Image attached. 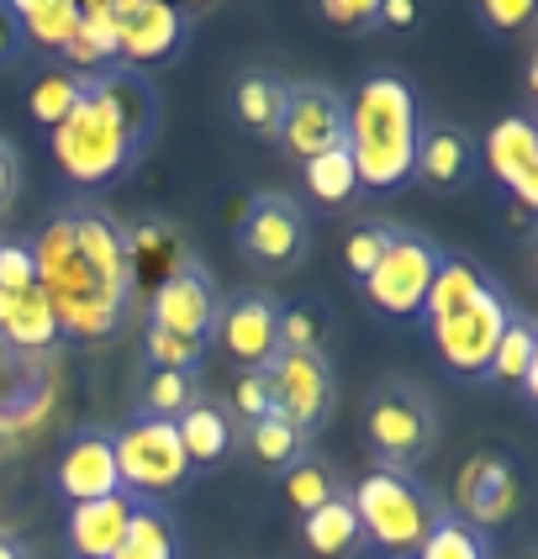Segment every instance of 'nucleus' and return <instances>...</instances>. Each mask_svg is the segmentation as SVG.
<instances>
[{
  "instance_id": "44",
  "label": "nucleus",
  "mask_w": 538,
  "mask_h": 559,
  "mask_svg": "<svg viewBox=\"0 0 538 559\" xmlns=\"http://www.w3.org/2000/svg\"><path fill=\"white\" fill-rule=\"evenodd\" d=\"M480 22L491 32L528 27V22H534V5H528V0H486V5H480Z\"/></svg>"
},
{
  "instance_id": "24",
  "label": "nucleus",
  "mask_w": 538,
  "mask_h": 559,
  "mask_svg": "<svg viewBox=\"0 0 538 559\" xmlns=\"http://www.w3.org/2000/svg\"><path fill=\"white\" fill-rule=\"evenodd\" d=\"M175 428H180L190 469H212L238 449V423H232V412H227L222 402H212V396H201L190 412H180Z\"/></svg>"
},
{
  "instance_id": "10",
  "label": "nucleus",
  "mask_w": 538,
  "mask_h": 559,
  "mask_svg": "<svg viewBox=\"0 0 538 559\" xmlns=\"http://www.w3.org/2000/svg\"><path fill=\"white\" fill-rule=\"evenodd\" d=\"M264 385H270V412H280L285 423L307 438L322 433L338 412V370H333L327 348H312V354L280 348L264 365Z\"/></svg>"
},
{
  "instance_id": "8",
  "label": "nucleus",
  "mask_w": 538,
  "mask_h": 559,
  "mask_svg": "<svg viewBox=\"0 0 538 559\" xmlns=\"http://www.w3.org/2000/svg\"><path fill=\"white\" fill-rule=\"evenodd\" d=\"M111 449H117V475H122V491L132 497L164 501L175 491L190 486V460L180 428L169 417H148V412H132L122 428H111Z\"/></svg>"
},
{
  "instance_id": "4",
  "label": "nucleus",
  "mask_w": 538,
  "mask_h": 559,
  "mask_svg": "<svg viewBox=\"0 0 538 559\" xmlns=\"http://www.w3.org/2000/svg\"><path fill=\"white\" fill-rule=\"evenodd\" d=\"M364 443L370 460L385 469H417L433 449H439V406L428 396L422 380H380L364 396Z\"/></svg>"
},
{
  "instance_id": "41",
  "label": "nucleus",
  "mask_w": 538,
  "mask_h": 559,
  "mask_svg": "<svg viewBox=\"0 0 538 559\" xmlns=\"http://www.w3.org/2000/svg\"><path fill=\"white\" fill-rule=\"evenodd\" d=\"M232 412H238L243 423L270 417V385H264V370H243L238 391H232Z\"/></svg>"
},
{
  "instance_id": "33",
  "label": "nucleus",
  "mask_w": 538,
  "mask_h": 559,
  "mask_svg": "<svg viewBox=\"0 0 538 559\" xmlns=\"http://www.w3.org/2000/svg\"><path fill=\"white\" fill-rule=\"evenodd\" d=\"M74 100H80V74L63 69V63H43V74L32 80V117L53 132L69 117Z\"/></svg>"
},
{
  "instance_id": "18",
  "label": "nucleus",
  "mask_w": 538,
  "mask_h": 559,
  "mask_svg": "<svg viewBox=\"0 0 538 559\" xmlns=\"http://www.w3.org/2000/svg\"><path fill=\"white\" fill-rule=\"evenodd\" d=\"M85 85L100 95V106L117 117V127L127 132V143L138 148V158L154 148L158 138V122H164V106H158V91L148 74L127 69V63H111V69H95L85 74Z\"/></svg>"
},
{
  "instance_id": "36",
  "label": "nucleus",
  "mask_w": 538,
  "mask_h": 559,
  "mask_svg": "<svg viewBox=\"0 0 538 559\" xmlns=\"http://www.w3.org/2000/svg\"><path fill=\"white\" fill-rule=\"evenodd\" d=\"M391 227H396V222H354V227L344 233V270H348L354 285L380 264V253H385V243H391Z\"/></svg>"
},
{
  "instance_id": "16",
  "label": "nucleus",
  "mask_w": 538,
  "mask_h": 559,
  "mask_svg": "<svg viewBox=\"0 0 538 559\" xmlns=\"http://www.w3.org/2000/svg\"><path fill=\"white\" fill-rule=\"evenodd\" d=\"M480 164L491 169V180L502 186L506 201L534 217L538 212V122L528 111H506L502 122L486 132Z\"/></svg>"
},
{
  "instance_id": "29",
  "label": "nucleus",
  "mask_w": 538,
  "mask_h": 559,
  "mask_svg": "<svg viewBox=\"0 0 538 559\" xmlns=\"http://www.w3.org/2000/svg\"><path fill=\"white\" fill-rule=\"evenodd\" d=\"M238 443H243L264 469H275V475H285L290 465H301V460L312 454V438L296 433L280 412H270V417H259V423H243V428H238Z\"/></svg>"
},
{
  "instance_id": "40",
  "label": "nucleus",
  "mask_w": 538,
  "mask_h": 559,
  "mask_svg": "<svg viewBox=\"0 0 538 559\" xmlns=\"http://www.w3.org/2000/svg\"><path fill=\"white\" fill-rule=\"evenodd\" d=\"M316 16L344 32H380V0H322Z\"/></svg>"
},
{
  "instance_id": "5",
  "label": "nucleus",
  "mask_w": 538,
  "mask_h": 559,
  "mask_svg": "<svg viewBox=\"0 0 538 559\" xmlns=\"http://www.w3.org/2000/svg\"><path fill=\"white\" fill-rule=\"evenodd\" d=\"M48 148H53L59 169L74 186H117L127 169L138 164V148L127 143V132L117 127V117L100 106V95L85 85V74H80V100H74L69 117L48 132Z\"/></svg>"
},
{
  "instance_id": "35",
  "label": "nucleus",
  "mask_w": 538,
  "mask_h": 559,
  "mask_svg": "<svg viewBox=\"0 0 538 559\" xmlns=\"http://www.w3.org/2000/svg\"><path fill=\"white\" fill-rule=\"evenodd\" d=\"M280 480H285V497H290V507H296L301 518H307V512H316L322 501H333L338 491H344V486H338V480L327 475V465H316L312 454H307L301 465H290V469H285Z\"/></svg>"
},
{
  "instance_id": "13",
  "label": "nucleus",
  "mask_w": 538,
  "mask_h": 559,
  "mask_svg": "<svg viewBox=\"0 0 538 559\" xmlns=\"http://www.w3.org/2000/svg\"><path fill=\"white\" fill-rule=\"evenodd\" d=\"M111 22H117V63L138 74L175 63L190 37V16L164 0H111Z\"/></svg>"
},
{
  "instance_id": "21",
  "label": "nucleus",
  "mask_w": 538,
  "mask_h": 559,
  "mask_svg": "<svg viewBox=\"0 0 538 559\" xmlns=\"http://www.w3.org/2000/svg\"><path fill=\"white\" fill-rule=\"evenodd\" d=\"M480 380L497 385V391H512V396H523V402L534 406V391H538V322L528 317V311L512 317V328L502 333V343H497V354H491V365H486Z\"/></svg>"
},
{
  "instance_id": "6",
  "label": "nucleus",
  "mask_w": 538,
  "mask_h": 559,
  "mask_svg": "<svg viewBox=\"0 0 538 559\" xmlns=\"http://www.w3.org/2000/svg\"><path fill=\"white\" fill-rule=\"evenodd\" d=\"M512 317H517L512 290L497 275H486L475 285L470 301H459L454 311H443L439 322H422V328H428V338H433V348H439V359L449 370L459 380H480L502 333L512 328Z\"/></svg>"
},
{
  "instance_id": "31",
  "label": "nucleus",
  "mask_w": 538,
  "mask_h": 559,
  "mask_svg": "<svg viewBox=\"0 0 538 559\" xmlns=\"http://www.w3.org/2000/svg\"><path fill=\"white\" fill-rule=\"evenodd\" d=\"M411 559H497V538L470 528V523L443 501V512L433 518V528H428V538L417 544Z\"/></svg>"
},
{
  "instance_id": "37",
  "label": "nucleus",
  "mask_w": 538,
  "mask_h": 559,
  "mask_svg": "<svg viewBox=\"0 0 538 559\" xmlns=\"http://www.w3.org/2000/svg\"><path fill=\"white\" fill-rule=\"evenodd\" d=\"M322 333H327V311H316V301H280V348L312 354L322 348Z\"/></svg>"
},
{
  "instance_id": "38",
  "label": "nucleus",
  "mask_w": 538,
  "mask_h": 559,
  "mask_svg": "<svg viewBox=\"0 0 538 559\" xmlns=\"http://www.w3.org/2000/svg\"><path fill=\"white\" fill-rule=\"evenodd\" d=\"M201 359H206L201 343L175 338V333H164V328H148V338H143V365H148V370H195L201 374Z\"/></svg>"
},
{
  "instance_id": "11",
  "label": "nucleus",
  "mask_w": 538,
  "mask_h": 559,
  "mask_svg": "<svg viewBox=\"0 0 538 559\" xmlns=\"http://www.w3.org/2000/svg\"><path fill=\"white\" fill-rule=\"evenodd\" d=\"M217 317H222L217 275H212L195 253H186V259L154 285L148 328H164V333H175V338H190V343H201V348H212Z\"/></svg>"
},
{
  "instance_id": "17",
  "label": "nucleus",
  "mask_w": 538,
  "mask_h": 559,
  "mask_svg": "<svg viewBox=\"0 0 538 559\" xmlns=\"http://www.w3.org/2000/svg\"><path fill=\"white\" fill-rule=\"evenodd\" d=\"M480 175V138L459 122H422L417 138V164H411V186L428 195H465Z\"/></svg>"
},
{
  "instance_id": "22",
  "label": "nucleus",
  "mask_w": 538,
  "mask_h": 559,
  "mask_svg": "<svg viewBox=\"0 0 538 559\" xmlns=\"http://www.w3.org/2000/svg\"><path fill=\"white\" fill-rule=\"evenodd\" d=\"M16 27L27 43V59L37 63H63L74 27H80V0H11Z\"/></svg>"
},
{
  "instance_id": "30",
  "label": "nucleus",
  "mask_w": 538,
  "mask_h": 559,
  "mask_svg": "<svg viewBox=\"0 0 538 559\" xmlns=\"http://www.w3.org/2000/svg\"><path fill=\"white\" fill-rule=\"evenodd\" d=\"M127 259H132V285L148 275H154V285H158V280L186 259V249H180V233H175L169 222L148 217V222H138V227H127Z\"/></svg>"
},
{
  "instance_id": "39",
  "label": "nucleus",
  "mask_w": 538,
  "mask_h": 559,
  "mask_svg": "<svg viewBox=\"0 0 538 559\" xmlns=\"http://www.w3.org/2000/svg\"><path fill=\"white\" fill-rule=\"evenodd\" d=\"M37 290V264H32L27 238H0V296Z\"/></svg>"
},
{
  "instance_id": "26",
  "label": "nucleus",
  "mask_w": 538,
  "mask_h": 559,
  "mask_svg": "<svg viewBox=\"0 0 538 559\" xmlns=\"http://www.w3.org/2000/svg\"><path fill=\"white\" fill-rule=\"evenodd\" d=\"M0 343H11V348L27 354V359H43V354L59 343V317H53V307L43 301V290L11 296L5 322H0Z\"/></svg>"
},
{
  "instance_id": "14",
  "label": "nucleus",
  "mask_w": 538,
  "mask_h": 559,
  "mask_svg": "<svg viewBox=\"0 0 538 559\" xmlns=\"http://www.w3.org/2000/svg\"><path fill=\"white\" fill-rule=\"evenodd\" d=\"M517 491H523V480H517V460L502 454V449H480L470 454L459 475H454V512L480 533H497L502 523H512V512H517Z\"/></svg>"
},
{
  "instance_id": "43",
  "label": "nucleus",
  "mask_w": 538,
  "mask_h": 559,
  "mask_svg": "<svg viewBox=\"0 0 538 559\" xmlns=\"http://www.w3.org/2000/svg\"><path fill=\"white\" fill-rule=\"evenodd\" d=\"M16 190H22V154H16V143L0 132V222L16 206Z\"/></svg>"
},
{
  "instance_id": "34",
  "label": "nucleus",
  "mask_w": 538,
  "mask_h": 559,
  "mask_svg": "<svg viewBox=\"0 0 538 559\" xmlns=\"http://www.w3.org/2000/svg\"><path fill=\"white\" fill-rule=\"evenodd\" d=\"M301 180H307V195L322 201V206H344V201L359 195V186H354V164H348L344 148L316 154L312 164H301Z\"/></svg>"
},
{
  "instance_id": "23",
  "label": "nucleus",
  "mask_w": 538,
  "mask_h": 559,
  "mask_svg": "<svg viewBox=\"0 0 538 559\" xmlns=\"http://www.w3.org/2000/svg\"><path fill=\"white\" fill-rule=\"evenodd\" d=\"M285 95H290V80L275 74V69H243L238 85H232V117L243 132L275 143L280 138V117H285Z\"/></svg>"
},
{
  "instance_id": "2",
  "label": "nucleus",
  "mask_w": 538,
  "mask_h": 559,
  "mask_svg": "<svg viewBox=\"0 0 538 559\" xmlns=\"http://www.w3.org/2000/svg\"><path fill=\"white\" fill-rule=\"evenodd\" d=\"M422 100L417 85L396 69H375L359 80V91L348 95V122H344V154L354 164V186L359 195H396L411 186V164H417V138H422Z\"/></svg>"
},
{
  "instance_id": "28",
  "label": "nucleus",
  "mask_w": 538,
  "mask_h": 559,
  "mask_svg": "<svg viewBox=\"0 0 538 559\" xmlns=\"http://www.w3.org/2000/svg\"><path fill=\"white\" fill-rule=\"evenodd\" d=\"M111 559H180V528H175V512H169L164 501L143 497Z\"/></svg>"
},
{
  "instance_id": "19",
  "label": "nucleus",
  "mask_w": 538,
  "mask_h": 559,
  "mask_svg": "<svg viewBox=\"0 0 538 559\" xmlns=\"http://www.w3.org/2000/svg\"><path fill=\"white\" fill-rule=\"evenodd\" d=\"M53 491L69 507L80 501H100L111 491H122V475H117V449H111V428H85L63 443L59 465H53Z\"/></svg>"
},
{
  "instance_id": "15",
  "label": "nucleus",
  "mask_w": 538,
  "mask_h": 559,
  "mask_svg": "<svg viewBox=\"0 0 538 559\" xmlns=\"http://www.w3.org/2000/svg\"><path fill=\"white\" fill-rule=\"evenodd\" d=\"M243 370H264L280 354V301L259 285H243L232 296H222L217 317V338Z\"/></svg>"
},
{
  "instance_id": "45",
  "label": "nucleus",
  "mask_w": 538,
  "mask_h": 559,
  "mask_svg": "<svg viewBox=\"0 0 538 559\" xmlns=\"http://www.w3.org/2000/svg\"><path fill=\"white\" fill-rule=\"evenodd\" d=\"M417 22V5L411 0H380V27H402L407 32Z\"/></svg>"
},
{
  "instance_id": "9",
  "label": "nucleus",
  "mask_w": 538,
  "mask_h": 559,
  "mask_svg": "<svg viewBox=\"0 0 538 559\" xmlns=\"http://www.w3.org/2000/svg\"><path fill=\"white\" fill-rule=\"evenodd\" d=\"M439 259H443V249L428 233L396 222V227H391V243L380 253V264L359 280L364 307L375 311V317H385V322H417V311L428 301V285L439 275Z\"/></svg>"
},
{
  "instance_id": "46",
  "label": "nucleus",
  "mask_w": 538,
  "mask_h": 559,
  "mask_svg": "<svg viewBox=\"0 0 538 559\" xmlns=\"http://www.w3.org/2000/svg\"><path fill=\"white\" fill-rule=\"evenodd\" d=\"M0 559H32L27 538H22V533H11L5 523H0Z\"/></svg>"
},
{
  "instance_id": "12",
  "label": "nucleus",
  "mask_w": 538,
  "mask_h": 559,
  "mask_svg": "<svg viewBox=\"0 0 538 559\" xmlns=\"http://www.w3.org/2000/svg\"><path fill=\"white\" fill-rule=\"evenodd\" d=\"M344 122H348V95L333 80H290L280 117V154L296 164H312L316 154L344 148Z\"/></svg>"
},
{
  "instance_id": "32",
  "label": "nucleus",
  "mask_w": 538,
  "mask_h": 559,
  "mask_svg": "<svg viewBox=\"0 0 538 559\" xmlns=\"http://www.w3.org/2000/svg\"><path fill=\"white\" fill-rule=\"evenodd\" d=\"M206 391H201V374L195 370H148L143 374V396H138V412H148V417H180L190 406L201 402Z\"/></svg>"
},
{
  "instance_id": "7",
  "label": "nucleus",
  "mask_w": 538,
  "mask_h": 559,
  "mask_svg": "<svg viewBox=\"0 0 538 559\" xmlns=\"http://www.w3.org/2000/svg\"><path fill=\"white\" fill-rule=\"evenodd\" d=\"M232 243H238V253L249 259L253 270L290 275L312 253V212L290 190H253L243 201V212H238Z\"/></svg>"
},
{
  "instance_id": "27",
  "label": "nucleus",
  "mask_w": 538,
  "mask_h": 559,
  "mask_svg": "<svg viewBox=\"0 0 538 559\" xmlns=\"http://www.w3.org/2000/svg\"><path fill=\"white\" fill-rule=\"evenodd\" d=\"M111 63H117V22H111V0H85V5H80L74 43H69V53H63V69L95 74V69H111Z\"/></svg>"
},
{
  "instance_id": "1",
  "label": "nucleus",
  "mask_w": 538,
  "mask_h": 559,
  "mask_svg": "<svg viewBox=\"0 0 538 559\" xmlns=\"http://www.w3.org/2000/svg\"><path fill=\"white\" fill-rule=\"evenodd\" d=\"M32 243L37 290L59 317V338L100 343L127 322L132 307V259L127 227L95 201H69Z\"/></svg>"
},
{
  "instance_id": "3",
  "label": "nucleus",
  "mask_w": 538,
  "mask_h": 559,
  "mask_svg": "<svg viewBox=\"0 0 538 559\" xmlns=\"http://www.w3.org/2000/svg\"><path fill=\"white\" fill-rule=\"evenodd\" d=\"M354 512H359V533L380 559H411L417 544L428 538L433 518L443 512V501L407 469L370 465V475H359V486L348 491Z\"/></svg>"
},
{
  "instance_id": "20",
  "label": "nucleus",
  "mask_w": 538,
  "mask_h": 559,
  "mask_svg": "<svg viewBox=\"0 0 538 559\" xmlns=\"http://www.w3.org/2000/svg\"><path fill=\"white\" fill-rule=\"evenodd\" d=\"M138 501L143 497H132V491H111V497H100V501L69 507V518H63V549H69V559H111L117 555V544H122Z\"/></svg>"
},
{
  "instance_id": "25",
  "label": "nucleus",
  "mask_w": 538,
  "mask_h": 559,
  "mask_svg": "<svg viewBox=\"0 0 538 559\" xmlns=\"http://www.w3.org/2000/svg\"><path fill=\"white\" fill-rule=\"evenodd\" d=\"M301 544H307L316 559H344V555H354V549L364 544V533H359V512H354L348 491H338L333 501H322L316 512L301 518Z\"/></svg>"
},
{
  "instance_id": "42",
  "label": "nucleus",
  "mask_w": 538,
  "mask_h": 559,
  "mask_svg": "<svg viewBox=\"0 0 538 559\" xmlns=\"http://www.w3.org/2000/svg\"><path fill=\"white\" fill-rule=\"evenodd\" d=\"M22 63H27V43H22L11 0H0V74H11V69H22Z\"/></svg>"
}]
</instances>
